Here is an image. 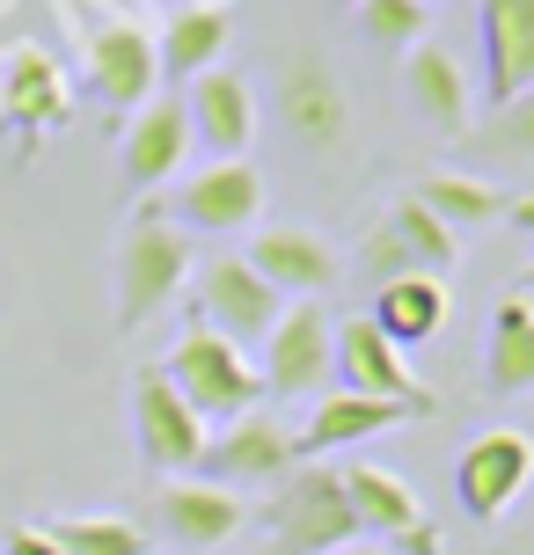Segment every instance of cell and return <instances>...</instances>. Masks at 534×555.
<instances>
[{"label": "cell", "instance_id": "cell-23", "mask_svg": "<svg viewBox=\"0 0 534 555\" xmlns=\"http://www.w3.org/2000/svg\"><path fill=\"white\" fill-rule=\"evenodd\" d=\"M227 8L220 0H191V8H176L162 37H154V59H162V74L169 81H198V74H213L227 59Z\"/></svg>", "mask_w": 534, "mask_h": 555}, {"label": "cell", "instance_id": "cell-34", "mask_svg": "<svg viewBox=\"0 0 534 555\" xmlns=\"http://www.w3.org/2000/svg\"><path fill=\"white\" fill-rule=\"evenodd\" d=\"M162 8H169V15H176V8H191V0H162Z\"/></svg>", "mask_w": 534, "mask_h": 555}, {"label": "cell", "instance_id": "cell-3", "mask_svg": "<svg viewBox=\"0 0 534 555\" xmlns=\"http://www.w3.org/2000/svg\"><path fill=\"white\" fill-rule=\"evenodd\" d=\"M162 373H169V388L191 402L205 424L213 416H250L256 402H264V373H256V359L242 351V344H227L220 330H205V322H183V336H176V351L162 359Z\"/></svg>", "mask_w": 534, "mask_h": 555}, {"label": "cell", "instance_id": "cell-9", "mask_svg": "<svg viewBox=\"0 0 534 555\" xmlns=\"http://www.w3.org/2000/svg\"><path fill=\"white\" fill-rule=\"evenodd\" d=\"M330 373H338L352 395H381V402L440 410V402H432V388L410 373V359H403V351H395V344L373 330L366 314H344V322H330Z\"/></svg>", "mask_w": 534, "mask_h": 555}, {"label": "cell", "instance_id": "cell-10", "mask_svg": "<svg viewBox=\"0 0 534 555\" xmlns=\"http://www.w3.org/2000/svg\"><path fill=\"white\" fill-rule=\"evenodd\" d=\"M169 212L183 234H250L264 212V176L256 162H205L169 191Z\"/></svg>", "mask_w": 534, "mask_h": 555}, {"label": "cell", "instance_id": "cell-17", "mask_svg": "<svg viewBox=\"0 0 534 555\" xmlns=\"http://www.w3.org/2000/svg\"><path fill=\"white\" fill-rule=\"evenodd\" d=\"M154 519L183 548H227L234 533L250 527V504L234 498V490H220V482H205V475H176L154 498Z\"/></svg>", "mask_w": 534, "mask_h": 555}, {"label": "cell", "instance_id": "cell-19", "mask_svg": "<svg viewBox=\"0 0 534 555\" xmlns=\"http://www.w3.org/2000/svg\"><path fill=\"white\" fill-rule=\"evenodd\" d=\"M403 95H410V111H418L440 139L476 132V88H469V74H461V59L440 52V44L403 52Z\"/></svg>", "mask_w": 534, "mask_h": 555}, {"label": "cell", "instance_id": "cell-14", "mask_svg": "<svg viewBox=\"0 0 534 555\" xmlns=\"http://www.w3.org/2000/svg\"><path fill=\"white\" fill-rule=\"evenodd\" d=\"M183 117H191V132L213 146V162H250V139H256V88L234 74V66H213V74H198L183 81Z\"/></svg>", "mask_w": 534, "mask_h": 555}, {"label": "cell", "instance_id": "cell-20", "mask_svg": "<svg viewBox=\"0 0 534 555\" xmlns=\"http://www.w3.org/2000/svg\"><path fill=\"white\" fill-rule=\"evenodd\" d=\"M476 37H483V88L491 111L534 88V0H483L476 8Z\"/></svg>", "mask_w": 534, "mask_h": 555}, {"label": "cell", "instance_id": "cell-15", "mask_svg": "<svg viewBox=\"0 0 534 555\" xmlns=\"http://www.w3.org/2000/svg\"><path fill=\"white\" fill-rule=\"evenodd\" d=\"M271 293H293V300H322L330 285H338V249L315 234V227H264L250 242V256H242Z\"/></svg>", "mask_w": 534, "mask_h": 555}, {"label": "cell", "instance_id": "cell-13", "mask_svg": "<svg viewBox=\"0 0 534 555\" xmlns=\"http://www.w3.org/2000/svg\"><path fill=\"white\" fill-rule=\"evenodd\" d=\"M330 380V314L322 300H285L264 336V395H322Z\"/></svg>", "mask_w": 534, "mask_h": 555}, {"label": "cell", "instance_id": "cell-35", "mask_svg": "<svg viewBox=\"0 0 534 555\" xmlns=\"http://www.w3.org/2000/svg\"><path fill=\"white\" fill-rule=\"evenodd\" d=\"M424 8H432V0H424Z\"/></svg>", "mask_w": 534, "mask_h": 555}, {"label": "cell", "instance_id": "cell-21", "mask_svg": "<svg viewBox=\"0 0 534 555\" xmlns=\"http://www.w3.org/2000/svg\"><path fill=\"white\" fill-rule=\"evenodd\" d=\"M279 117L301 146H338L344 139V81L330 74V59H285L279 74Z\"/></svg>", "mask_w": 534, "mask_h": 555}, {"label": "cell", "instance_id": "cell-32", "mask_svg": "<svg viewBox=\"0 0 534 555\" xmlns=\"http://www.w3.org/2000/svg\"><path fill=\"white\" fill-rule=\"evenodd\" d=\"M330 555H389V548H381V541H366V533H359V541H344V548H330Z\"/></svg>", "mask_w": 534, "mask_h": 555}, {"label": "cell", "instance_id": "cell-36", "mask_svg": "<svg viewBox=\"0 0 534 555\" xmlns=\"http://www.w3.org/2000/svg\"><path fill=\"white\" fill-rule=\"evenodd\" d=\"M527 300H534V293H527Z\"/></svg>", "mask_w": 534, "mask_h": 555}, {"label": "cell", "instance_id": "cell-22", "mask_svg": "<svg viewBox=\"0 0 534 555\" xmlns=\"http://www.w3.org/2000/svg\"><path fill=\"white\" fill-rule=\"evenodd\" d=\"M447 314H454V293H447V278H432V271H403L389 285H373V307H366V322L389 336L395 351L432 344L447 330Z\"/></svg>", "mask_w": 534, "mask_h": 555}, {"label": "cell", "instance_id": "cell-12", "mask_svg": "<svg viewBox=\"0 0 534 555\" xmlns=\"http://www.w3.org/2000/svg\"><path fill=\"white\" fill-rule=\"evenodd\" d=\"M74 111V88L59 74V59L44 44H15L0 52V117L23 132V146H37L44 132H59Z\"/></svg>", "mask_w": 534, "mask_h": 555}, {"label": "cell", "instance_id": "cell-8", "mask_svg": "<svg viewBox=\"0 0 534 555\" xmlns=\"http://www.w3.org/2000/svg\"><path fill=\"white\" fill-rule=\"evenodd\" d=\"M205 482H220V490H279L285 475L301 468V446H293V431H285L271 410H250V416H234L220 439L205 446Z\"/></svg>", "mask_w": 534, "mask_h": 555}, {"label": "cell", "instance_id": "cell-26", "mask_svg": "<svg viewBox=\"0 0 534 555\" xmlns=\"http://www.w3.org/2000/svg\"><path fill=\"white\" fill-rule=\"evenodd\" d=\"M403 242V256H410V271H432V278H447L454 263H461V234H454L440 212H424L418 197H395L389 205V220H381Z\"/></svg>", "mask_w": 534, "mask_h": 555}, {"label": "cell", "instance_id": "cell-7", "mask_svg": "<svg viewBox=\"0 0 534 555\" xmlns=\"http://www.w3.org/2000/svg\"><path fill=\"white\" fill-rule=\"evenodd\" d=\"M344 475V504L359 519L366 541H381L389 555H440V527L424 519V504L410 498V482L395 468H373V461H352Z\"/></svg>", "mask_w": 534, "mask_h": 555}, {"label": "cell", "instance_id": "cell-4", "mask_svg": "<svg viewBox=\"0 0 534 555\" xmlns=\"http://www.w3.org/2000/svg\"><path fill=\"white\" fill-rule=\"evenodd\" d=\"M264 527H271V548L279 555H330L344 541H359V519L344 504V475L338 468H293L264 498Z\"/></svg>", "mask_w": 534, "mask_h": 555}, {"label": "cell", "instance_id": "cell-28", "mask_svg": "<svg viewBox=\"0 0 534 555\" xmlns=\"http://www.w3.org/2000/svg\"><path fill=\"white\" fill-rule=\"evenodd\" d=\"M469 146L491 154V162H534V88H527V95H512V103H498L491 125L469 132Z\"/></svg>", "mask_w": 534, "mask_h": 555}, {"label": "cell", "instance_id": "cell-2", "mask_svg": "<svg viewBox=\"0 0 534 555\" xmlns=\"http://www.w3.org/2000/svg\"><path fill=\"white\" fill-rule=\"evenodd\" d=\"M191 271H198V242L183 234L176 220H162V212H140V220L125 227V242H117V271H111V285H117V330L132 336V330H147L162 307H176L183 300V285H191Z\"/></svg>", "mask_w": 534, "mask_h": 555}, {"label": "cell", "instance_id": "cell-1", "mask_svg": "<svg viewBox=\"0 0 534 555\" xmlns=\"http://www.w3.org/2000/svg\"><path fill=\"white\" fill-rule=\"evenodd\" d=\"M74 44H81V88L103 103V111H140L162 88V59H154V37L140 29L132 8H111V0H52Z\"/></svg>", "mask_w": 534, "mask_h": 555}, {"label": "cell", "instance_id": "cell-31", "mask_svg": "<svg viewBox=\"0 0 534 555\" xmlns=\"http://www.w3.org/2000/svg\"><path fill=\"white\" fill-rule=\"evenodd\" d=\"M506 220H512V227H534V191H520V197H506Z\"/></svg>", "mask_w": 534, "mask_h": 555}, {"label": "cell", "instance_id": "cell-29", "mask_svg": "<svg viewBox=\"0 0 534 555\" xmlns=\"http://www.w3.org/2000/svg\"><path fill=\"white\" fill-rule=\"evenodd\" d=\"M432 8L424 0H359V37L389 44V52H418Z\"/></svg>", "mask_w": 534, "mask_h": 555}, {"label": "cell", "instance_id": "cell-25", "mask_svg": "<svg viewBox=\"0 0 534 555\" xmlns=\"http://www.w3.org/2000/svg\"><path fill=\"white\" fill-rule=\"evenodd\" d=\"M410 197H418L424 212H440L454 234H461V227H483V220H506V191L483 183V176H469V168H432Z\"/></svg>", "mask_w": 534, "mask_h": 555}, {"label": "cell", "instance_id": "cell-18", "mask_svg": "<svg viewBox=\"0 0 534 555\" xmlns=\"http://www.w3.org/2000/svg\"><path fill=\"white\" fill-rule=\"evenodd\" d=\"M410 402H381V395H352V388H330V395H315V410L308 424L293 431V446L308 453V461H322V453H344V446H366V439H381V431H395V424H410Z\"/></svg>", "mask_w": 534, "mask_h": 555}, {"label": "cell", "instance_id": "cell-6", "mask_svg": "<svg viewBox=\"0 0 534 555\" xmlns=\"http://www.w3.org/2000/svg\"><path fill=\"white\" fill-rule=\"evenodd\" d=\"M527 490H534V439L527 431L491 424V431H476V439L461 446V461H454V498H461L469 519H506Z\"/></svg>", "mask_w": 534, "mask_h": 555}, {"label": "cell", "instance_id": "cell-27", "mask_svg": "<svg viewBox=\"0 0 534 555\" xmlns=\"http://www.w3.org/2000/svg\"><path fill=\"white\" fill-rule=\"evenodd\" d=\"M44 533L59 541V555H147V527L96 512V519H44Z\"/></svg>", "mask_w": 534, "mask_h": 555}, {"label": "cell", "instance_id": "cell-5", "mask_svg": "<svg viewBox=\"0 0 534 555\" xmlns=\"http://www.w3.org/2000/svg\"><path fill=\"white\" fill-rule=\"evenodd\" d=\"M132 446H140L147 468H162L169 482L183 468H205L213 431H205V416L169 388V373H162V365H140V373H132Z\"/></svg>", "mask_w": 534, "mask_h": 555}, {"label": "cell", "instance_id": "cell-30", "mask_svg": "<svg viewBox=\"0 0 534 555\" xmlns=\"http://www.w3.org/2000/svg\"><path fill=\"white\" fill-rule=\"evenodd\" d=\"M0 555H59V541L44 533V519H37V527H15V533H8V541H0Z\"/></svg>", "mask_w": 534, "mask_h": 555}, {"label": "cell", "instance_id": "cell-11", "mask_svg": "<svg viewBox=\"0 0 534 555\" xmlns=\"http://www.w3.org/2000/svg\"><path fill=\"white\" fill-rule=\"evenodd\" d=\"M279 314H285V300L250 271V263H242V256H213V263L198 271V307H191V322L220 330L227 344H264Z\"/></svg>", "mask_w": 534, "mask_h": 555}, {"label": "cell", "instance_id": "cell-33", "mask_svg": "<svg viewBox=\"0 0 534 555\" xmlns=\"http://www.w3.org/2000/svg\"><path fill=\"white\" fill-rule=\"evenodd\" d=\"M520 293H534V263H527V278H520Z\"/></svg>", "mask_w": 534, "mask_h": 555}, {"label": "cell", "instance_id": "cell-24", "mask_svg": "<svg viewBox=\"0 0 534 555\" xmlns=\"http://www.w3.org/2000/svg\"><path fill=\"white\" fill-rule=\"evenodd\" d=\"M483 388H491V395H534V300H527V293H506L498 314H491Z\"/></svg>", "mask_w": 534, "mask_h": 555}, {"label": "cell", "instance_id": "cell-16", "mask_svg": "<svg viewBox=\"0 0 534 555\" xmlns=\"http://www.w3.org/2000/svg\"><path fill=\"white\" fill-rule=\"evenodd\" d=\"M191 154V117H183V95H154L132 111L125 139H117V168H125V183L132 191H162L176 168Z\"/></svg>", "mask_w": 534, "mask_h": 555}]
</instances>
